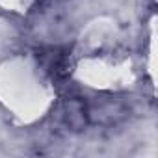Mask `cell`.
I'll list each match as a JSON object with an SVG mask.
<instances>
[{
    "label": "cell",
    "instance_id": "1",
    "mask_svg": "<svg viewBox=\"0 0 158 158\" xmlns=\"http://www.w3.org/2000/svg\"><path fill=\"white\" fill-rule=\"evenodd\" d=\"M63 121L65 125L74 130L80 132L89 125V114H88V104L78 99V97H71L65 101L63 104Z\"/></svg>",
    "mask_w": 158,
    "mask_h": 158
},
{
    "label": "cell",
    "instance_id": "2",
    "mask_svg": "<svg viewBox=\"0 0 158 158\" xmlns=\"http://www.w3.org/2000/svg\"><path fill=\"white\" fill-rule=\"evenodd\" d=\"M88 114H89V121H99L102 125H114L121 119L127 117V108L121 104V102H101L97 106H91L88 108Z\"/></svg>",
    "mask_w": 158,
    "mask_h": 158
}]
</instances>
